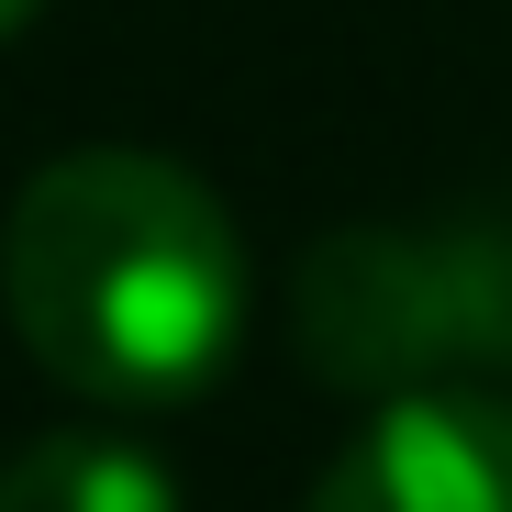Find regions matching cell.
Segmentation results:
<instances>
[{
    "instance_id": "1",
    "label": "cell",
    "mask_w": 512,
    "mask_h": 512,
    "mask_svg": "<svg viewBox=\"0 0 512 512\" xmlns=\"http://www.w3.org/2000/svg\"><path fill=\"white\" fill-rule=\"evenodd\" d=\"M0 301L56 390L167 412L201 401L245 346V234L201 167L145 145H78L12 190Z\"/></svg>"
},
{
    "instance_id": "3",
    "label": "cell",
    "mask_w": 512,
    "mask_h": 512,
    "mask_svg": "<svg viewBox=\"0 0 512 512\" xmlns=\"http://www.w3.org/2000/svg\"><path fill=\"white\" fill-rule=\"evenodd\" d=\"M301 512H512V401L501 390H412L312 479Z\"/></svg>"
},
{
    "instance_id": "2",
    "label": "cell",
    "mask_w": 512,
    "mask_h": 512,
    "mask_svg": "<svg viewBox=\"0 0 512 512\" xmlns=\"http://www.w3.org/2000/svg\"><path fill=\"white\" fill-rule=\"evenodd\" d=\"M290 334L301 368L357 401L490 390L512 368V212L312 234L290 279Z\"/></svg>"
},
{
    "instance_id": "5",
    "label": "cell",
    "mask_w": 512,
    "mask_h": 512,
    "mask_svg": "<svg viewBox=\"0 0 512 512\" xmlns=\"http://www.w3.org/2000/svg\"><path fill=\"white\" fill-rule=\"evenodd\" d=\"M34 12H45V0H0V45H12V34H23Z\"/></svg>"
},
{
    "instance_id": "4",
    "label": "cell",
    "mask_w": 512,
    "mask_h": 512,
    "mask_svg": "<svg viewBox=\"0 0 512 512\" xmlns=\"http://www.w3.org/2000/svg\"><path fill=\"white\" fill-rule=\"evenodd\" d=\"M0 512H179V479L123 435H34L0 468Z\"/></svg>"
}]
</instances>
